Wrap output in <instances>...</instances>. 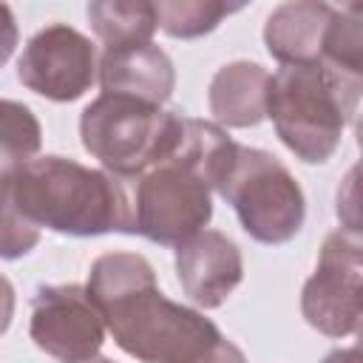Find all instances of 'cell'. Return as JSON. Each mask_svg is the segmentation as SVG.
I'll list each match as a JSON object with an SVG mask.
<instances>
[{"instance_id": "obj_9", "label": "cell", "mask_w": 363, "mask_h": 363, "mask_svg": "<svg viewBox=\"0 0 363 363\" xmlns=\"http://www.w3.org/2000/svg\"><path fill=\"white\" fill-rule=\"evenodd\" d=\"M17 79L45 99L74 102L96 79V51L77 28L51 23L23 48L17 60Z\"/></svg>"}, {"instance_id": "obj_16", "label": "cell", "mask_w": 363, "mask_h": 363, "mask_svg": "<svg viewBox=\"0 0 363 363\" xmlns=\"http://www.w3.org/2000/svg\"><path fill=\"white\" fill-rule=\"evenodd\" d=\"M244 9V3H224V0H159L153 3L156 26L179 40H193L210 34L224 17Z\"/></svg>"}, {"instance_id": "obj_6", "label": "cell", "mask_w": 363, "mask_h": 363, "mask_svg": "<svg viewBox=\"0 0 363 363\" xmlns=\"http://www.w3.org/2000/svg\"><path fill=\"white\" fill-rule=\"evenodd\" d=\"M176 116L179 113L133 96L99 94L79 116L82 147L99 159L108 173L130 179L162 156Z\"/></svg>"}, {"instance_id": "obj_1", "label": "cell", "mask_w": 363, "mask_h": 363, "mask_svg": "<svg viewBox=\"0 0 363 363\" xmlns=\"http://www.w3.org/2000/svg\"><path fill=\"white\" fill-rule=\"evenodd\" d=\"M85 292L116 346L142 363H199L224 337L210 318L164 298L150 261L139 252L99 255Z\"/></svg>"}, {"instance_id": "obj_19", "label": "cell", "mask_w": 363, "mask_h": 363, "mask_svg": "<svg viewBox=\"0 0 363 363\" xmlns=\"http://www.w3.org/2000/svg\"><path fill=\"white\" fill-rule=\"evenodd\" d=\"M17 40H20V31H17L14 14H11V9L6 3H0V65L9 62V57L17 48Z\"/></svg>"}, {"instance_id": "obj_20", "label": "cell", "mask_w": 363, "mask_h": 363, "mask_svg": "<svg viewBox=\"0 0 363 363\" xmlns=\"http://www.w3.org/2000/svg\"><path fill=\"white\" fill-rule=\"evenodd\" d=\"M199 363H247V357H244V352H241L233 340L221 337Z\"/></svg>"}, {"instance_id": "obj_12", "label": "cell", "mask_w": 363, "mask_h": 363, "mask_svg": "<svg viewBox=\"0 0 363 363\" xmlns=\"http://www.w3.org/2000/svg\"><path fill=\"white\" fill-rule=\"evenodd\" d=\"M332 14H335V6L318 3V0L281 3L267 17V26H264V43L269 57H275L281 65L318 62Z\"/></svg>"}, {"instance_id": "obj_13", "label": "cell", "mask_w": 363, "mask_h": 363, "mask_svg": "<svg viewBox=\"0 0 363 363\" xmlns=\"http://www.w3.org/2000/svg\"><path fill=\"white\" fill-rule=\"evenodd\" d=\"M267 85L269 74L258 62L235 60L218 68L207 91L210 113L218 128H255L267 119Z\"/></svg>"}, {"instance_id": "obj_15", "label": "cell", "mask_w": 363, "mask_h": 363, "mask_svg": "<svg viewBox=\"0 0 363 363\" xmlns=\"http://www.w3.org/2000/svg\"><path fill=\"white\" fill-rule=\"evenodd\" d=\"M40 145L43 128L31 108L14 99H0V179L31 162Z\"/></svg>"}, {"instance_id": "obj_22", "label": "cell", "mask_w": 363, "mask_h": 363, "mask_svg": "<svg viewBox=\"0 0 363 363\" xmlns=\"http://www.w3.org/2000/svg\"><path fill=\"white\" fill-rule=\"evenodd\" d=\"M320 363H360V349L357 346H349V349H335L329 352Z\"/></svg>"}, {"instance_id": "obj_10", "label": "cell", "mask_w": 363, "mask_h": 363, "mask_svg": "<svg viewBox=\"0 0 363 363\" xmlns=\"http://www.w3.org/2000/svg\"><path fill=\"white\" fill-rule=\"evenodd\" d=\"M176 275L196 306L216 309L244 278L241 250L224 233L201 230L176 247Z\"/></svg>"}, {"instance_id": "obj_18", "label": "cell", "mask_w": 363, "mask_h": 363, "mask_svg": "<svg viewBox=\"0 0 363 363\" xmlns=\"http://www.w3.org/2000/svg\"><path fill=\"white\" fill-rule=\"evenodd\" d=\"M40 241V230H34L31 224H26L20 218V213L14 210L3 182H0V258L14 261L28 255Z\"/></svg>"}, {"instance_id": "obj_23", "label": "cell", "mask_w": 363, "mask_h": 363, "mask_svg": "<svg viewBox=\"0 0 363 363\" xmlns=\"http://www.w3.org/2000/svg\"><path fill=\"white\" fill-rule=\"evenodd\" d=\"M85 363H113V360H108V357H99V354H96V357H91V360H85Z\"/></svg>"}, {"instance_id": "obj_7", "label": "cell", "mask_w": 363, "mask_h": 363, "mask_svg": "<svg viewBox=\"0 0 363 363\" xmlns=\"http://www.w3.org/2000/svg\"><path fill=\"white\" fill-rule=\"evenodd\" d=\"M363 238L360 230L340 227L326 235L320 258L301 292V312L326 337H346L360 329Z\"/></svg>"}, {"instance_id": "obj_17", "label": "cell", "mask_w": 363, "mask_h": 363, "mask_svg": "<svg viewBox=\"0 0 363 363\" xmlns=\"http://www.w3.org/2000/svg\"><path fill=\"white\" fill-rule=\"evenodd\" d=\"M320 60L343 74L363 77V9L357 3L335 9Z\"/></svg>"}, {"instance_id": "obj_11", "label": "cell", "mask_w": 363, "mask_h": 363, "mask_svg": "<svg viewBox=\"0 0 363 363\" xmlns=\"http://www.w3.org/2000/svg\"><path fill=\"white\" fill-rule=\"evenodd\" d=\"M96 74L102 94H122L159 108L170 99L176 85L173 60L153 43L108 48L96 65Z\"/></svg>"}, {"instance_id": "obj_3", "label": "cell", "mask_w": 363, "mask_h": 363, "mask_svg": "<svg viewBox=\"0 0 363 363\" xmlns=\"http://www.w3.org/2000/svg\"><path fill=\"white\" fill-rule=\"evenodd\" d=\"M0 182L20 218L34 230L79 238L133 233V190L108 170L65 156H40Z\"/></svg>"}, {"instance_id": "obj_5", "label": "cell", "mask_w": 363, "mask_h": 363, "mask_svg": "<svg viewBox=\"0 0 363 363\" xmlns=\"http://www.w3.org/2000/svg\"><path fill=\"white\" fill-rule=\"evenodd\" d=\"M216 190L235 210L244 233L261 244H286L303 227V190L289 167L267 150L235 145Z\"/></svg>"}, {"instance_id": "obj_2", "label": "cell", "mask_w": 363, "mask_h": 363, "mask_svg": "<svg viewBox=\"0 0 363 363\" xmlns=\"http://www.w3.org/2000/svg\"><path fill=\"white\" fill-rule=\"evenodd\" d=\"M233 153L235 142L216 122L176 116L167 147L133 182V233L162 247L201 233Z\"/></svg>"}, {"instance_id": "obj_21", "label": "cell", "mask_w": 363, "mask_h": 363, "mask_svg": "<svg viewBox=\"0 0 363 363\" xmlns=\"http://www.w3.org/2000/svg\"><path fill=\"white\" fill-rule=\"evenodd\" d=\"M14 318V286L6 275H0V335L11 326Z\"/></svg>"}, {"instance_id": "obj_4", "label": "cell", "mask_w": 363, "mask_h": 363, "mask_svg": "<svg viewBox=\"0 0 363 363\" xmlns=\"http://www.w3.org/2000/svg\"><path fill=\"white\" fill-rule=\"evenodd\" d=\"M360 79L323 60L281 65L267 85V116L278 139L306 164H323L354 119Z\"/></svg>"}, {"instance_id": "obj_8", "label": "cell", "mask_w": 363, "mask_h": 363, "mask_svg": "<svg viewBox=\"0 0 363 363\" xmlns=\"http://www.w3.org/2000/svg\"><path fill=\"white\" fill-rule=\"evenodd\" d=\"M28 335L37 349L60 363H85L105 343V320L85 286H40L31 298Z\"/></svg>"}, {"instance_id": "obj_14", "label": "cell", "mask_w": 363, "mask_h": 363, "mask_svg": "<svg viewBox=\"0 0 363 363\" xmlns=\"http://www.w3.org/2000/svg\"><path fill=\"white\" fill-rule=\"evenodd\" d=\"M88 23L108 48L150 43L156 26L153 3L147 0H94L88 3Z\"/></svg>"}]
</instances>
